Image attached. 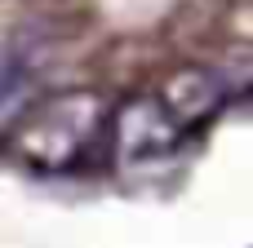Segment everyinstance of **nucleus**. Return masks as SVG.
Returning <instances> with one entry per match:
<instances>
[{
    "instance_id": "2",
    "label": "nucleus",
    "mask_w": 253,
    "mask_h": 248,
    "mask_svg": "<svg viewBox=\"0 0 253 248\" xmlns=\"http://www.w3.org/2000/svg\"><path fill=\"white\" fill-rule=\"evenodd\" d=\"M76 22V0H0V93L27 80Z\"/></svg>"
},
{
    "instance_id": "3",
    "label": "nucleus",
    "mask_w": 253,
    "mask_h": 248,
    "mask_svg": "<svg viewBox=\"0 0 253 248\" xmlns=\"http://www.w3.org/2000/svg\"><path fill=\"white\" fill-rule=\"evenodd\" d=\"M151 98H156L160 115L173 124V133L178 138H191L196 129H205L222 111L227 89H222V75L218 71H209V67H182L160 89H151Z\"/></svg>"
},
{
    "instance_id": "1",
    "label": "nucleus",
    "mask_w": 253,
    "mask_h": 248,
    "mask_svg": "<svg viewBox=\"0 0 253 248\" xmlns=\"http://www.w3.org/2000/svg\"><path fill=\"white\" fill-rule=\"evenodd\" d=\"M111 151V102L98 89H53L0 129V155L27 173L62 177Z\"/></svg>"
}]
</instances>
